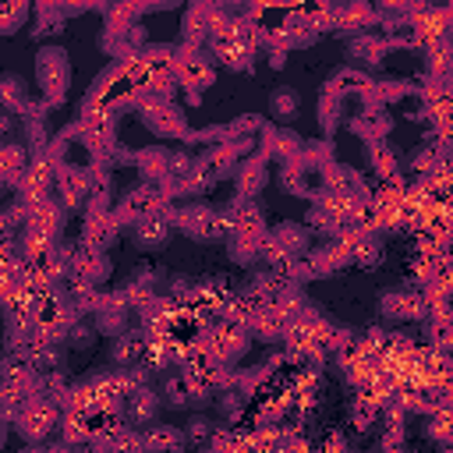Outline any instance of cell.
<instances>
[{"label": "cell", "mask_w": 453, "mask_h": 453, "mask_svg": "<svg viewBox=\"0 0 453 453\" xmlns=\"http://www.w3.org/2000/svg\"><path fill=\"white\" fill-rule=\"evenodd\" d=\"M25 18H28V7L25 4H0V35L18 32Z\"/></svg>", "instance_id": "34"}, {"label": "cell", "mask_w": 453, "mask_h": 453, "mask_svg": "<svg viewBox=\"0 0 453 453\" xmlns=\"http://www.w3.org/2000/svg\"><path fill=\"white\" fill-rule=\"evenodd\" d=\"M244 403H248V396H241L237 389H223V393H216V407H219V414H223L226 421H237L241 411H244Z\"/></svg>", "instance_id": "33"}, {"label": "cell", "mask_w": 453, "mask_h": 453, "mask_svg": "<svg viewBox=\"0 0 453 453\" xmlns=\"http://www.w3.org/2000/svg\"><path fill=\"white\" fill-rule=\"evenodd\" d=\"M4 372H7V357H0V386H4Z\"/></svg>", "instance_id": "37"}, {"label": "cell", "mask_w": 453, "mask_h": 453, "mask_svg": "<svg viewBox=\"0 0 453 453\" xmlns=\"http://www.w3.org/2000/svg\"><path fill=\"white\" fill-rule=\"evenodd\" d=\"M14 421H18V435L25 442H42V439H50L57 432V403L46 400L42 393H35Z\"/></svg>", "instance_id": "4"}, {"label": "cell", "mask_w": 453, "mask_h": 453, "mask_svg": "<svg viewBox=\"0 0 453 453\" xmlns=\"http://www.w3.org/2000/svg\"><path fill=\"white\" fill-rule=\"evenodd\" d=\"M127 322H131V308H127V301L120 297V290H117V294H103V290H99V301H96V308H92V326H96V333H99V336H120V333H127Z\"/></svg>", "instance_id": "10"}, {"label": "cell", "mask_w": 453, "mask_h": 453, "mask_svg": "<svg viewBox=\"0 0 453 453\" xmlns=\"http://www.w3.org/2000/svg\"><path fill=\"white\" fill-rule=\"evenodd\" d=\"M350 262L361 265V269H379V265L386 262V248H382V241H379L375 234H365V237L350 248Z\"/></svg>", "instance_id": "28"}, {"label": "cell", "mask_w": 453, "mask_h": 453, "mask_svg": "<svg viewBox=\"0 0 453 453\" xmlns=\"http://www.w3.org/2000/svg\"><path fill=\"white\" fill-rule=\"evenodd\" d=\"M170 216H173V226H177L180 234H188L191 241L212 244V241H226V237H230L226 216H223L216 205H209V202H188V205H180V209H170Z\"/></svg>", "instance_id": "1"}, {"label": "cell", "mask_w": 453, "mask_h": 453, "mask_svg": "<svg viewBox=\"0 0 453 453\" xmlns=\"http://www.w3.org/2000/svg\"><path fill=\"white\" fill-rule=\"evenodd\" d=\"M301 149H304V138L294 131V127H262V142H258V152L273 163H280V166H287V163H297L301 159Z\"/></svg>", "instance_id": "9"}, {"label": "cell", "mask_w": 453, "mask_h": 453, "mask_svg": "<svg viewBox=\"0 0 453 453\" xmlns=\"http://www.w3.org/2000/svg\"><path fill=\"white\" fill-rule=\"evenodd\" d=\"M39 21H35V35H53V32H64V7H53V4H42L35 7Z\"/></svg>", "instance_id": "30"}, {"label": "cell", "mask_w": 453, "mask_h": 453, "mask_svg": "<svg viewBox=\"0 0 453 453\" xmlns=\"http://www.w3.org/2000/svg\"><path fill=\"white\" fill-rule=\"evenodd\" d=\"M159 407H163V400L149 389V386H138V389H131L127 396H124V407H120V414L131 421V425H142V428H149L156 418H159Z\"/></svg>", "instance_id": "17"}, {"label": "cell", "mask_w": 453, "mask_h": 453, "mask_svg": "<svg viewBox=\"0 0 453 453\" xmlns=\"http://www.w3.org/2000/svg\"><path fill=\"white\" fill-rule=\"evenodd\" d=\"M145 347H149V340H145V333H142V329H127V333L113 336V343H110V361H113V368L142 365Z\"/></svg>", "instance_id": "19"}, {"label": "cell", "mask_w": 453, "mask_h": 453, "mask_svg": "<svg viewBox=\"0 0 453 453\" xmlns=\"http://www.w3.org/2000/svg\"><path fill=\"white\" fill-rule=\"evenodd\" d=\"M120 219H117V212L110 209V212H92V216H85V226H81V241L78 244H85V248H92V251H110L117 241H120Z\"/></svg>", "instance_id": "13"}, {"label": "cell", "mask_w": 453, "mask_h": 453, "mask_svg": "<svg viewBox=\"0 0 453 453\" xmlns=\"http://www.w3.org/2000/svg\"><path fill=\"white\" fill-rule=\"evenodd\" d=\"M216 428H219V425H216L209 414H191V418H188V425H184L180 432H184V439H188V442H209V439L216 435Z\"/></svg>", "instance_id": "32"}, {"label": "cell", "mask_w": 453, "mask_h": 453, "mask_svg": "<svg viewBox=\"0 0 453 453\" xmlns=\"http://www.w3.org/2000/svg\"><path fill=\"white\" fill-rule=\"evenodd\" d=\"M4 442H7V421L0 418V449H4Z\"/></svg>", "instance_id": "36"}, {"label": "cell", "mask_w": 453, "mask_h": 453, "mask_svg": "<svg viewBox=\"0 0 453 453\" xmlns=\"http://www.w3.org/2000/svg\"><path fill=\"white\" fill-rule=\"evenodd\" d=\"M159 209H166L159 188H156V184H138V188H131V191L117 202V219H120V223H134V219L152 216V212H159Z\"/></svg>", "instance_id": "12"}, {"label": "cell", "mask_w": 453, "mask_h": 453, "mask_svg": "<svg viewBox=\"0 0 453 453\" xmlns=\"http://www.w3.org/2000/svg\"><path fill=\"white\" fill-rule=\"evenodd\" d=\"M28 159H32V152L25 149V142H0V180L18 184Z\"/></svg>", "instance_id": "22"}, {"label": "cell", "mask_w": 453, "mask_h": 453, "mask_svg": "<svg viewBox=\"0 0 453 453\" xmlns=\"http://www.w3.org/2000/svg\"><path fill=\"white\" fill-rule=\"evenodd\" d=\"M379 315L389 322H411V319H425L428 304L418 287H389L379 294Z\"/></svg>", "instance_id": "6"}, {"label": "cell", "mask_w": 453, "mask_h": 453, "mask_svg": "<svg viewBox=\"0 0 453 453\" xmlns=\"http://www.w3.org/2000/svg\"><path fill=\"white\" fill-rule=\"evenodd\" d=\"M340 110H343V96H336V92H322L319 96V124L326 127V131H333L336 124H340Z\"/></svg>", "instance_id": "31"}, {"label": "cell", "mask_w": 453, "mask_h": 453, "mask_svg": "<svg viewBox=\"0 0 453 453\" xmlns=\"http://www.w3.org/2000/svg\"><path fill=\"white\" fill-rule=\"evenodd\" d=\"M138 117L156 138H170L173 142V138H188L191 134L188 113L177 103H145V106H138Z\"/></svg>", "instance_id": "5"}, {"label": "cell", "mask_w": 453, "mask_h": 453, "mask_svg": "<svg viewBox=\"0 0 453 453\" xmlns=\"http://www.w3.org/2000/svg\"><path fill=\"white\" fill-rule=\"evenodd\" d=\"M96 340H99L96 326H92V322H81V319H74V322H71V329L64 333V343H67L71 350H92V347H96Z\"/></svg>", "instance_id": "29"}, {"label": "cell", "mask_w": 453, "mask_h": 453, "mask_svg": "<svg viewBox=\"0 0 453 453\" xmlns=\"http://www.w3.org/2000/svg\"><path fill=\"white\" fill-rule=\"evenodd\" d=\"M386 50H389V39H382V35H375V32H365V35H354V39H350V57H354L357 64H368V67L382 64Z\"/></svg>", "instance_id": "26"}, {"label": "cell", "mask_w": 453, "mask_h": 453, "mask_svg": "<svg viewBox=\"0 0 453 453\" xmlns=\"http://www.w3.org/2000/svg\"><path fill=\"white\" fill-rule=\"evenodd\" d=\"M297 113H301V99H297V92H294V88L280 85V88H273V92H269V117L276 120V127H287Z\"/></svg>", "instance_id": "27"}, {"label": "cell", "mask_w": 453, "mask_h": 453, "mask_svg": "<svg viewBox=\"0 0 453 453\" xmlns=\"http://www.w3.org/2000/svg\"><path fill=\"white\" fill-rule=\"evenodd\" d=\"M134 166L145 177V184H159L170 177V149L166 145H149L142 152H134Z\"/></svg>", "instance_id": "20"}, {"label": "cell", "mask_w": 453, "mask_h": 453, "mask_svg": "<svg viewBox=\"0 0 453 453\" xmlns=\"http://www.w3.org/2000/svg\"><path fill=\"white\" fill-rule=\"evenodd\" d=\"M311 177H319V173L308 170V166H301V163H287V166L276 170L280 188H283L287 195H294V198H308V195H311Z\"/></svg>", "instance_id": "25"}, {"label": "cell", "mask_w": 453, "mask_h": 453, "mask_svg": "<svg viewBox=\"0 0 453 453\" xmlns=\"http://www.w3.org/2000/svg\"><path fill=\"white\" fill-rule=\"evenodd\" d=\"M35 85L42 88L46 106H60L71 88V60L60 46H39L35 53Z\"/></svg>", "instance_id": "2"}, {"label": "cell", "mask_w": 453, "mask_h": 453, "mask_svg": "<svg viewBox=\"0 0 453 453\" xmlns=\"http://www.w3.org/2000/svg\"><path fill=\"white\" fill-rule=\"evenodd\" d=\"M244 329H248V336H255V340H262V343H280V340H287V319L276 311V304H255L251 311H248V322H244Z\"/></svg>", "instance_id": "14"}, {"label": "cell", "mask_w": 453, "mask_h": 453, "mask_svg": "<svg viewBox=\"0 0 453 453\" xmlns=\"http://www.w3.org/2000/svg\"><path fill=\"white\" fill-rule=\"evenodd\" d=\"M173 78H177L180 88H188V92L198 99L202 88H209V85L216 81V64H212L209 53L184 46L180 57H173Z\"/></svg>", "instance_id": "3"}, {"label": "cell", "mask_w": 453, "mask_h": 453, "mask_svg": "<svg viewBox=\"0 0 453 453\" xmlns=\"http://www.w3.org/2000/svg\"><path fill=\"white\" fill-rule=\"evenodd\" d=\"M304 262H308V273H311V276H333V273H340L343 265H350V248L340 244L336 237H329V241H322L319 248H311V251L304 255Z\"/></svg>", "instance_id": "15"}, {"label": "cell", "mask_w": 453, "mask_h": 453, "mask_svg": "<svg viewBox=\"0 0 453 453\" xmlns=\"http://www.w3.org/2000/svg\"><path fill=\"white\" fill-rule=\"evenodd\" d=\"M173 237V216H170V205L152 212V216H142L131 223V244L138 251H159L166 248V241Z\"/></svg>", "instance_id": "7"}, {"label": "cell", "mask_w": 453, "mask_h": 453, "mask_svg": "<svg viewBox=\"0 0 453 453\" xmlns=\"http://www.w3.org/2000/svg\"><path fill=\"white\" fill-rule=\"evenodd\" d=\"M365 159H368L372 173L382 177L386 184H389V180H400V177H396V149H393L386 138H382V142H365Z\"/></svg>", "instance_id": "23"}, {"label": "cell", "mask_w": 453, "mask_h": 453, "mask_svg": "<svg viewBox=\"0 0 453 453\" xmlns=\"http://www.w3.org/2000/svg\"><path fill=\"white\" fill-rule=\"evenodd\" d=\"M113 273V262L106 258V251H92L85 244L71 248V283H85V287H103Z\"/></svg>", "instance_id": "8"}, {"label": "cell", "mask_w": 453, "mask_h": 453, "mask_svg": "<svg viewBox=\"0 0 453 453\" xmlns=\"http://www.w3.org/2000/svg\"><path fill=\"white\" fill-rule=\"evenodd\" d=\"M379 418H382V403H379V396H372V393H354V396H350V403H347V421H350L357 432L375 428Z\"/></svg>", "instance_id": "21"}, {"label": "cell", "mask_w": 453, "mask_h": 453, "mask_svg": "<svg viewBox=\"0 0 453 453\" xmlns=\"http://www.w3.org/2000/svg\"><path fill=\"white\" fill-rule=\"evenodd\" d=\"M28 106V81L21 74H0V113H18Z\"/></svg>", "instance_id": "24"}, {"label": "cell", "mask_w": 453, "mask_h": 453, "mask_svg": "<svg viewBox=\"0 0 453 453\" xmlns=\"http://www.w3.org/2000/svg\"><path fill=\"white\" fill-rule=\"evenodd\" d=\"M269 241L287 255V258H304L311 251V230L297 219H283L269 230Z\"/></svg>", "instance_id": "16"}, {"label": "cell", "mask_w": 453, "mask_h": 453, "mask_svg": "<svg viewBox=\"0 0 453 453\" xmlns=\"http://www.w3.org/2000/svg\"><path fill=\"white\" fill-rule=\"evenodd\" d=\"M142 446H145V453H184L188 439H184V432L177 425L152 421L149 428H142Z\"/></svg>", "instance_id": "18"}, {"label": "cell", "mask_w": 453, "mask_h": 453, "mask_svg": "<svg viewBox=\"0 0 453 453\" xmlns=\"http://www.w3.org/2000/svg\"><path fill=\"white\" fill-rule=\"evenodd\" d=\"M21 453H42V449H35V446H25V449H21Z\"/></svg>", "instance_id": "38"}, {"label": "cell", "mask_w": 453, "mask_h": 453, "mask_svg": "<svg viewBox=\"0 0 453 453\" xmlns=\"http://www.w3.org/2000/svg\"><path fill=\"white\" fill-rule=\"evenodd\" d=\"M230 177H234V188H237L241 198H255L269 184V159L262 152H248V156L237 159Z\"/></svg>", "instance_id": "11"}, {"label": "cell", "mask_w": 453, "mask_h": 453, "mask_svg": "<svg viewBox=\"0 0 453 453\" xmlns=\"http://www.w3.org/2000/svg\"><path fill=\"white\" fill-rule=\"evenodd\" d=\"M14 230H18V226H14V223H11V216H7L4 209H0V244L14 241Z\"/></svg>", "instance_id": "35"}]
</instances>
